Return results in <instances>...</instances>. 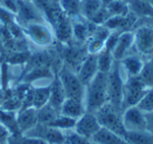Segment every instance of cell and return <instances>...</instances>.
I'll list each match as a JSON object with an SVG mask.
<instances>
[{"label": "cell", "mask_w": 153, "mask_h": 144, "mask_svg": "<svg viewBox=\"0 0 153 144\" xmlns=\"http://www.w3.org/2000/svg\"><path fill=\"white\" fill-rule=\"evenodd\" d=\"M84 106L87 112H96L99 108L108 103L107 74L99 72L85 86Z\"/></svg>", "instance_id": "obj_1"}, {"label": "cell", "mask_w": 153, "mask_h": 144, "mask_svg": "<svg viewBox=\"0 0 153 144\" xmlns=\"http://www.w3.org/2000/svg\"><path fill=\"white\" fill-rule=\"evenodd\" d=\"M125 73L121 68L120 61H114L111 70L107 73V91H108V102L117 110L123 112L124 84L127 78H124Z\"/></svg>", "instance_id": "obj_2"}, {"label": "cell", "mask_w": 153, "mask_h": 144, "mask_svg": "<svg viewBox=\"0 0 153 144\" xmlns=\"http://www.w3.org/2000/svg\"><path fill=\"white\" fill-rule=\"evenodd\" d=\"M94 115L98 118L101 127L106 128L108 130L115 133L117 135L122 136L126 139L127 130L123 124V119H122V112L117 110L113 107L110 103H106L101 108H99Z\"/></svg>", "instance_id": "obj_3"}, {"label": "cell", "mask_w": 153, "mask_h": 144, "mask_svg": "<svg viewBox=\"0 0 153 144\" xmlns=\"http://www.w3.org/2000/svg\"><path fill=\"white\" fill-rule=\"evenodd\" d=\"M59 79L62 83L66 98L83 101L85 95V85L81 82L76 73L64 68L60 72Z\"/></svg>", "instance_id": "obj_4"}, {"label": "cell", "mask_w": 153, "mask_h": 144, "mask_svg": "<svg viewBox=\"0 0 153 144\" xmlns=\"http://www.w3.org/2000/svg\"><path fill=\"white\" fill-rule=\"evenodd\" d=\"M147 87L142 83L138 77H128L124 84L123 92V103L122 110L123 112L126 108L136 106L138 102L142 100L147 92Z\"/></svg>", "instance_id": "obj_5"}, {"label": "cell", "mask_w": 153, "mask_h": 144, "mask_svg": "<svg viewBox=\"0 0 153 144\" xmlns=\"http://www.w3.org/2000/svg\"><path fill=\"white\" fill-rule=\"evenodd\" d=\"M123 124L127 133H140L147 131L146 114L137 106L126 108L122 112Z\"/></svg>", "instance_id": "obj_6"}, {"label": "cell", "mask_w": 153, "mask_h": 144, "mask_svg": "<svg viewBox=\"0 0 153 144\" xmlns=\"http://www.w3.org/2000/svg\"><path fill=\"white\" fill-rule=\"evenodd\" d=\"M134 47L137 55L153 57V28L150 26H140L134 33Z\"/></svg>", "instance_id": "obj_7"}, {"label": "cell", "mask_w": 153, "mask_h": 144, "mask_svg": "<svg viewBox=\"0 0 153 144\" xmlns=\"http://www.w3.org/2000/svg\"><path fill=\"white\" fill-rule=\"evenodd\" d=\"M23 135L40 138L44 140L47 144H66V136L63 134V130H60L48 125L37 124Z\"/></svg>", "instance_id": "obj_8"}, {"label": "cell", "mask_w": 153, "mask_h": 144, "mask_svg": "<svg viewBox=\"0 0 153 144\" xmlns=\"http://www.w3.org/2000/svg\"><path fill=\"white\" fill-rule=\"evenodd\" d=\"M16 22L21 28H24L30 23L44 22V19L42 18L41 12L32 1L19 0V8L16 14Z\"/></svg>", "instance_id": "obj_9"}, {"label": "cell", "mask_w": 153, "mask_h": 144, "mask_svg": "<svg viewBox=\"0 0 153 144\" xmlns=\"http://www.w3.org/2000/svg\"><path fill=\"white\" fill-rule=\"evenodd\" d=\"M28 38L38 46H46L53 41V33L44 22L30 23L23 28Z\"/></svg>", "instance_id": "obj_10"}, {"label": "cell", "mask_w": 153, "mask_h": 144, "mask_svg": "<svg viewBox=\"0 0 153 144\" xmlns=\"http://www.w3.org/2000/svg\"><path fill=\"white\" fill-rule=\"evenodd\" d=\"M101 129V125L98 121L97 116L94 112H87L83 114L79 119H76V125L74 130L78 135L84 138L91 140L92 137Z\"/></svg>", "instance_id": "obj_11"}, {"label": "cell", "mask_w": 153, "mask_h": 144, "mask_svg": "<svg viewBox=\"0 0 153 144\" xmlns=\"http://www.w3.org/2000/svg\"><path fill=\"white\" fill-rule=\"evenodd\" d=\"M98 73H99L98 57H97V55L88 54V55L84 58L82 63L80 64L76 75H78L79 79L81 80V82L86 86V85L94 78V76H96Z\"/></svg>", "instance_id": "obj_12"}, {"label": "cell", "mask_w": 153, "mask_h": 144, "mask_svg": "<svg viewBox=\"0 0 153 144\" xmlns=\"http://www.w3.org/2000/svg\"><path fill=\"white\" fill-rule=\"evenodd\" d=\"M134 46V33L123 32L120 34L117 42L112 51V57L114 61H121L122 59L130 54L131 49Z\"/></svg>", "instance_id": "obj_13"}, {"label": "cell", "mask_w": 153, "mask_h": 144, "mask_svg": "<svg viewBox=\"0 0 153 144\" xmlns=\"http://www.w3.org/2000/svg\"><path fill=\"white\" fill-rule=\"evenodd\" d=\"M16 119H17V124L18 128H19L20 133L23 134L27 133L28 130L35 127L38 124V120H37V108L35 107H23L17 112L16 115Z\"/></svg>", "instance_id": "obj_14"}, {"label": "cell", "mask_w": 153, "mask_h": 144, "mask_svg": "<svg viewBox=\"0 0 153 144\" xmlns=\"http://www.w3.org/2000/svg\"><path fill=\"white\" fill-rule=\"evenodd\" d=\"M121 68L125 73L126 78L138 76L144 64V60L137 54H129L120 61Z\"/></svg>", "instance_id": "obj_15"}, {"label": "cell", "mask_w": 153, "mask_h": 144, "mask_svg": "<svg viewBox=\"0 0 153 144\" xmlns=\"http://www.w3.org/2000/svg\"><path fill=\"white\" fill-rule=\"evenodd\" d=\"M85 112L86 110L83 101L76 99H69V98H66L65 101L62 104L61 108H60V114L61 115L76 119V120L79 119Z\"/></svg>", "instance_id": "obj_16"}, {"label": "cell", "mask_w": 153, "mask_h": 144, "mask_svg": "<svg viewBox=\"0 0 153 144\" xmlns=\"http://www.w3.org/2000/svg\"><path fill=\"white\" fill-rule=\"evenodd\" d=\"M91 142L94 144H130L124 137L103 127L92 137Z\"/></svg>", "instance_id": "obj_17"}, {"label": "cell", "mask_w": 153, "mask_h": 144, "mask_svg": "<svg viewBox=\"0 0 153 144\" xmlns=\"http://www.w3.org/2000/svg\"><path fill=\"white\" fill-rule=\"evenodd\" d=\"M65 99L66 96L65 93H64L62 83L60 81L59 77H57L53 81V83H51V95H49L48 104L53 106L57 112H60V108H61L63 102L65 101Z\"/></svg>", "instance_id": "obj_18"}, {"label": "cell", "mask_w": 153, "mask_h": 144, "mask_svg": "<svg viewBox=\"0 0 153 144\" xmlns=\"http://www.w3.org/2000/svg\"><path fill=\"white\" fill-rule=\"evenodd\" d=\"M127 3L134 16L153 17V5L146 0H129Z\"/></svg>", "instance_id": "obj_19"}, {"label": "cell", "mask_w": 153, "mask_h": 144, "mask_svg": "<svg viewBox=\"0 0 153 144\" xmlns=\"http://www.w3.org/2000/svg\"><path fill=\"white\" fill-rule=\"evenodd\" d=\"M16 115L17 112H7L0 108V123L11 133V135H22L18 128Z\"/></svg>", "instance_id": "obj_20"}, {"label": "cell", "mask_w": 153, "mask_h": 144, "mask_svg": "<svg viewBox=\"0 0 153 144\" xmlns=\"http://www.w3.org/2000/svg\"><path fill=\"white\" fill-rule=\"evenodd\" d=\"M103 7L102 0H80V14L85 19L90 20Z\"/></svg>", "instance_id": "obj_21"}, {"label": "cell", "mask_w": 153, "mask_h": 144, "mask_svg": "<svg viewBox=\"0 0 153 144\" xmlns=\"http://www.w3.org/2000/svg\"><path fill=\"white\" fill-rule=\"evenodd\" d=\"M137 77L147 88L153 87V57L145 60Z\"/></svg>", "instance_id": "obj_22"}, {"label": "cell", "mask_w": 153, "mask_h": 144, "mask_svg": "<svg viewBox=\"0 0 153 144\" xmlns=\"http://www.w3.org/2000/svg\"><path fill=\"white\" fill-rule=\"evenodd\" d=\"M60 112H57L53 106H51L48 103L45 104L41 108L37 110V120H38V124L43 125H48L51 122H53L56 119V117L59 115Z\"/></svg>", "instance_id": "obj_23"}, {"label": "cell", "mask_w": 153, "mask_h": 144, "mask_svg": "<svg viewBox=\"0 0 153 144\" xmlns=\"http://www.w3.org/2000/svg\"><path fill=\"white\" fill-rule=\"evenodd\" d=\"M105 8H106L110 17H113V16H126L130 12L129 5L124 0H113Z\"/></svg>", "instance_id": "obj_24"}, {"label": "cell", "mask_w": 153, "mask_h": 144, "mask_svg": "<svg viewBox=\"0 0 153 144\" xmlns=\"http://www.w3.org/2000/svg\"><path fill=\"white\" fill-rule=\"evenodd\" d=\"M98 57V68H99V72L101 73H107L111 70L112 68V64L114 62V59L112 57V53L108 50L103 49L100 53L97 55Z\"/></svg>", "instance_id": "obj_25"}, {"label": "cell", "mask_w": 153, "mask_h": 144, "mask_svg": "<svg viewBox=\"0 0 153 144\" xmlns=\"http://www.w3.org/2000/svg\"><path fill=\"white\" fill-rule=\"evenodd\" d=\"M76 122V119L69 118V117H66L59 114L53 122L49 123L48 126L55 127V128H58L60 130H69V129L74 128Z\"/></svg>", "instance_id": "obj_26"}, {"label": "cell", "mask_w": 153, "mask_h": 144, "mask_svg": "<svg viewBox=\"0 0 153 144\" xmlns=\"http://www.w3.org/2000/svg\"><path fill=\"white\" fill-rule=\"evenodd\" d=\"M126 140L130 144H153V135L148 131L127 133Z\"/></svg>", "instance_id": "obj_27"}, {"label": "cell", "mask_w": 153, "mask_h": 144, "mask_svg": "<svg viewBox=\"0 0 153 144\" xmlns=\"http://www.w3.org/2000/svg\"><path fill=\"white\" fill-rule=\"evenodd\" d=\"M61 10L69 17H76L80 14V0H60Z\"/></svg>", "instance_id": "obj_28"}, {"label": "cell", "mask_w": 153, "mask_h": 144, "mask_svg": "<svg viewBox=\"0 0 153 144\" xmlns=\"http://www.w3.org/2000/svg\"><path fill=\"white\" fill-rule=\"evenodd\" d=\"M49 76H51V73L48 72V70L43 68H36L25 75V77L23 78V81L26 83H34Z\"/></svg>", "instance_id": "obj_29"}, {"label": "cell", "mask_w": 153, "mask_h": 144, "mask_svg": "<svg viewBox=\"0 0 153 144\" xmlns=\"http://www.w3.org/2000/svg\"><path fill=\"white\" fill-rule=\"evenodd\" d=\"M136 106L145 114L153 112V87L147 89L146 94Z\"/></svg>", "instance_id": "obj_30"}, {"label": "cell", "mask_w": 153, "mask_h": 144, "mask_svg": "<svg viewBox=\"0 0 153 144\" xmlns=\"http://www.w3.org/2000/svg\"><path fill=\"white\" fill-rule=\"evenodd\" d=\"M72 35L78 41H84L88 35V28L82 22H74L72 24Z\"/></svg>", "instance_id": "obj_31"}, {"label": "cell", "mask_w": 153, "mask_h": 144, "mask_svg": "<svg viewBox=\"0 0 153 144\" xmlns=\"http://www.w3.org/2000/svg\"><path fill=\"white\" fill-rule=\"evenodd\" d=\"M66 144H94V143L91 142V140L78 135L74 130L68 134V135H66Z\"/></svg>", "instance_id": "obj_32"}, {"label": "cell", "mask_w": 153, "mask_h": 144, "mask_svg": "<svg viewBox=\"0 0 153 144\" xmlns=\"http://www.w3.org/2000/svg\"><path fill=\"white\" fill-rule=\"evenodd\" d=\"M16 22V15L12 12L5 10L4 8L0 7V24L7 26L10 24Z\"/></svg>", "instance_id": "obj_33"}, {"label": "cell", "mask_w": 153, "mask_h": 144, "mask_svg": "<svg viewBox=\"0 0 153 144\" xmlns=\"http://www.w3.org/2000/svg\"><path fill=\"white\" fill-rule=\"evenodd\" d=\"M22 144H47L44 140L37 137H30V136L22 135L21 137Z\"/></svg>", "instance_id": "obj_34"}, {"label": "cell", "mask_w": 153, "mask_h": 144, "mask_svg": "<svg viewBox=\"0 0 153 144\" xmlns=\"http://www.w3.org/2000/svg\"><path fill=\"white\" fill-rule=\"evenodd\" d=\"M146 122H147V131L153 135V112L146 114Z\"/></svg>", "instance_id": "obj_35"}, {"label": "cell", "mask_w": 153, "mask_h": 144, "mask_svg": "<svg viewBox=\"0 0 153 144\" xmlns=\"http://www.w3.org/2000/svg\"><path fill=\"white\" fill-rule=\"evenodd\" d=\"M10 136H11V133L0 123V142H7Z\"/></svg>", "instance_id": "obj_36"}, {"label": "cell", "mask_w": 153, "mask_h": 144, "mask_svg": "<svg viewBox=\"0 0 153 144\" xmlns=\"http://www.w3.org/2000/svg\"><path fill=\"white\" fill-rule=\"evenodd\" d=\"M111 1H113V0H102L103 5H104V7H106V5L108 4V3H110Z\"/></svg>", "instance_id": "obj_37"}, {"label": "cell", "mask_w": 153, "mask_h": 144, "mask_svg": "<svg viewBox=\"0 0 153 144\" xmlns=\"http://www.w3.org/2000/svg\"><path fill=\"white\" fill-rule=\"evenodd\" d=\"M1 77H2V68L0 65V79H1Z\"/></svg>", "instance_id": "obj_38"}, {"label": "cell", "mask_w": 153, "mask_h": 144, "mask_svg": "<svg viewBox=\"0 0 153 144\" xmlns=\"http://www.w3.org/2000/svg\"><path fill=\"white\" fill-rule=\"evenodd\" d=\"M0 144H7V142H0Z\"/></svg>", "instance_id": "obj_39"}, {"label": "cell", "mask_w": 153, "mask_h": 144, "mask_svg": "<svg viewBox=\"0 0 153 144\" xmlns=\"http://www.w3.org/2000/svg\"><path fill=\"white\" fill-rule=\"evenodd\" d=\"M24 1H33V0H24Z\"/></svg>", "instance_id": "obj_40"}]
</instances>
